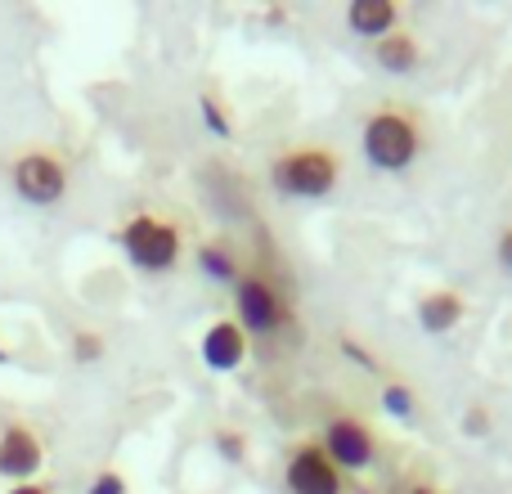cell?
Segmentation results:
<instances>
[{
	"instance_id": "1",
	"label": "cell",
	"mask_w": 512,
	"mask_h": 494,
	"mask_svg": "<svg viewBox=\"0 0 512 494\" xmlns=\"http://www.w3.org/2000/svg\"><path fill=\"white\" fill-rule=\"evenodd\" d=\"M360 149L373 171L400 176V171H409L418 162V153H423V126H418V117L405 113V108H378V113L364 117Z\"/></svg>"
},
{
	"instance_id": "2",
	"label": "cell",
	"mask_w": 512,
	"mask_h": 494,
	"mask_svg": "<svg viewBox=\"0 0 512 494\" xmlns=\"http://www.w3.org/2000/svg\"><path fill=\"white\" fill-rule=\"evenodd\" d=\"M270 185L283 198L315 203V198H328L342 185V162L328 144H301V149H288L270 162Z\"/></svg>"
},
{
	"instance_id": "3",
	"label": "cell",
	"mask_w": 512,
	"mask_h": 494,
	"mask_svg": "<svg viewBox=\"0 0 512 494\" xmlns=\"http://www.w3.org/2000/svg\"><path fill=\"white\" fill-rule=\"evenodd\" d=\"M122 247H126V256H131V265H140V270H149V274H162L180 261V230L171 221H162V216L140 212L126 221Z\"/></svg>"
},
{
	"instance_id": "4",
	"label": "cell",
	"mask_w": 512,
	"mask_h": 494,
	"mask_svg": "<svg viewBox=\"0 0 512 494\" xmlns=\"http://www.w3.org/2000/svg\"><path fill=\"white\" fill-rule=\"evenodd\" d=\"M234 310H239V328L248 337H274L288 319V301L265 274H243L234 283Z\"/></svg>"
},
{
	"instance_id": "5",
	"label": "cell",
	"mask_w": 512,
	"mask_h": 494,
	"mask_svg": "<svg viewBox=\"0 0 512 494\" xmlns=\"http://www.w3.org/2000/svg\"><path fill=\"white\" fill-rule=\"evenodd\" d=\"M324 454L337 463L342 472H364L378 463V436H373V427L364 423V418H333V423L324 427Z\"/></svg>"
},
{
	"instance_id": "6",
	"label": "cell",
	"mask_w": 512,
	"mask_h": 494,
	"mask_svg": "<svg viewBox=\"0 0 512 494\" xmlns=\"http://www.w3.org/2000/svg\"><path fill=\"white\" fill-rule=\"evenodd\" d=\"M283 486L288 494H342L346 472L324 454V445H297L283 468Z\"/></svg>"
},
{
	"instance_id": "7",
	"label": "cell",
	"mask_w": 512,
	"mask_h": 494,
	"mask_svg": "<svg viewBox=\"0 0 512 494\" xmlns=\"http://www.w3.org/2000/svg\"><path fill=\"white\" fill-rule=\"evenodd\" d=\"M14 185H18V194H23L27 203L50 207V203H59L63 189H68V171H63L59 158H50V153L36 149V153H23V158H18Z\"/></svg>"
},
{
	"instance_id": "8",
	"label": "cell",
	"mask_w": 512,
	"mask_h": 494,
	"mask_svg": "<svg viewBox=\"0 0 512 494\" xmlns=\"http://www.w3.org/2000/svg\"><path fill=\"white\" fill-rule=\"evenodd\" d=\"M41 441H36L32 427L23 423H9L5 432H0V477H14L18 486L23 481H32L36 472H41Z\"/></svg>"
},
{
	"instance_id": "9",
	"label": "cell",
	"mask_w": 512,
	"mask_h": 494,
	"mask_svg": "<svg viewBox=\"0 0 512 494\" xmlns=\"http://www.w3.org/2000/svg\"><path fill=\"white\" fill-rule=\"evenodd\" d=\"M203 364L212 373H234L243 360H248V333L239 328V319H216L203 333Z\"/></svg>"
},
{
	"instance_id": "10",
	"label": "cell",
	"mask_w": 512,
	"mask_h": 494,
	"mask_svg": "<svg viewBox=\"0 0 512 494\" xmlns=\"http://www.w3.org/2000/svg\"><path fill=\"white\" fill-rule=\"evenodd\" d=\"M418 328H423L427 337H445L454 333V328L463 324V315H468V301H463L459 288H436V292H423L418 297Z\"/></svg>"
},
{
	"instance_id": "11",
	"label": "cell",
	"mask_w": 512,
	"mask_h": 494,
	"mask_svg": "<svg viewBox=\"0 0 512 494\" xmlns=\"http://www.w3.org/2000/svg\"><path fill=\"white\" fill-rule=\"evenodd\" d=\"M346 27L364 41H382L387 32L400 27V5L396 0H351L346 5Z\"/></svg>"
},
{
	"instance_id": "12",
	"label": "cell",
	"mask_w": 512,
	"mask_h": 494,
	"mask_svg": "<svg viewBox=\"0 0 512 494\" xmlns=\"http://www.w3.org/2000/svg\"><path fill=\"white\" fill-rule=\"evenodd\" d=\"M373 59H378V68H387V72H414L418 68V59H423V45H418V36L414 32H387L382 41H373Z\"/></svg>"
},
{
	"instance_id": "13",
	"label": "cell",
	"mask_w": 512,
	"mask_h": 494,
	"mask_svg": "<svg viewBox=\"0 0 512 494\" xmlns=\"http://www.w3.org/2000/svg\"><path fill=\"white\" fill-rule=\"evenodd\" d=\"M198 265H203V274H207V279H216V283H230V288L243 279V270H239V256H234L225 243H203V247H198Z\"/></svg>"
},
{
	"instance_id": "14",
	"label": "cell",
	"mask_w": 512,
	"mask_h": 494,
	"mask_svg": "<svg viewBox=\"0 0 512 494\" xmlns=\"http://www.w3.org/2000/svg\"><path fill=\"white\" fill-rule=\"evenodd\" d=\"M382 409H387L391 418H400V423H414L418 418L414 387H405V382H387V387H382Z\"/></svg>"
},
{
	"instance_id": "15",
	"label": "cell",
	"mask_w": 512,
	"mask_h": 494,
	"mask_svg": "<svg viewBox=\"0 0 512 494\" xmlns=\"http://www.w3.org/2000/svg\"><path fill=\"white\" fill-rule=\"evenodd\" d=\"M198 104H203V122H207V131H216V135H221V140H230V135H234V126H230V117H225V108L216 104L212 95H203V99H198Z\"/></svg>"
},
{
	"instance_id": "16",
	"label": "cell",
	"mask_w": 512,
	"mask_h": 494,
	"mask_svg": "<svg viewBox=\"0 0 512 494\" xmlns=\"http://www.w3.org/2000/svg\"><path fill=\"white\" fill-rule=\"evenodd\" d=\"M216 450H221L225 463H243V459H248V441H243V432H230V427H225V432H216Z\"/></svg>"
},
{
	"instance_id": "17",
	"label": "cell",
	"mask_w": 512,
	"mask_h": 494,
	"mask_svg": "<svg viewBox=\"0 0 512 494\" xmlns=\"http://www.w3.org/2000/svg\"><path fill=\"white\" fill-rule=\"evenodd\" d=\"M72 351H77L81 364H95L99 355H104V342H99L95 333H77V337H72Z\"/></svg>"
},
{
	"instance_id": "18",
	"label": "cell",
	"mask_w": 512,
	"mask_h": 494,
	"mask_svg": "<svg viewBox=\"0 0 512 494\" xmlns=\"http://www.w3.org/2000/svg\"><path fill=\"white\" fill-rule=\"evenodd\" d=\"M490 432V414H486V405H472L468 414H463V436H472V441H477V436H486Z\"/></svg>"
},
{
	"instance_id": "19",
	"label": "cell",
	"mask_w": 512,
	"mask_h": 494,
	"mask_svg": "<svg viewBox=\"0 0 512 494\" xmlns=\"http://www.w3.org/2000/svg\"><path fill=\"white\" fill-rule=\"evenodd\" d=\"M90 494H126V481H122V472H99L95 477V486H90Z\"/></svg>"
},
{
	"instance_id": "20",
	"label": "cell",
	"mask_w": 512,
	"mask_h": 494,
	"mask_svg": "<svg viewBox=\"0 0 512 494\" xmlns=\"http://www.w3.org/2000/svg\"><path fill=\"white\" fill-rule=\"evenodd\" d=\"M495 256H499V265H504V270L512 274V225L504 234H499V243H495Z\"/></svg>"
},
{
	"instance_id": "21",
	"label": "cell",
	"mask_w": 512,
	"mask_h": 494,
	"mask_svg": "<svg viewBox=\"0 0 512 494\" xmlns=\"http://www.w3.org/2000/svg\"><path fill=\"white\" fill-rule=\"evenodd\" d=\"M9 494H50V490H45V486H36V481H23V486H14Z\"/></svg>"
},
{
	"instance_id": "22",
	"label": "cell",
	"mask_w": 512,
	"mask_h": 494,
	"mask_svg": "<svg viewBox=\"0 0 512 494\" xmlns=\"http://www.w3.org/2000/svg\"><path fill=\"white\" fill-rule=\"evenodd\" d=\"M409 494H436L432 486H409Z\"/></svg>"
},
{
	"instance_id": "23",
	"label": "cell",
	"mask_w": 512,
	"mask_h": 494,
	"mask_svg": "<svg viewBox=\"0 0 512 494\" xmlns=\"http://www.w3.org/2000/svg\"><path fill=\"white\" fill-rule=\"evenodd\" d=\"M0 360H5V351H0Z\"/></svg>"
}]
</instances>
